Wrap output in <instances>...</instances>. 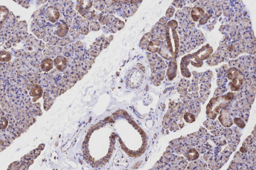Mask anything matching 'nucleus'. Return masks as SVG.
<instances>
[{"mask_svg":"<svg viewBox=\"0 0 256 170\" xmlns=\"http://www.w3.org/2000/svg\"><path fill=\"white\" fill-rule=\"evenodd\" d=\"M16 128L18 129V130L20 132H24L26 131V130L28 129L29 128L26 125L25 123L22 121L17 122L15 125Z\"/></svg>","mask_w":256,"mask_h":170,"instance_id":"9d476101","label":"nucleus"},{"mask_svg":"<svg viewBox=\"0 0 256 170\" xmlns=\"http://www.w3.org/2000/svg\"><path fill=\"white\" fill-rule=\"evenodd\" d=\"M184 118L186 121L189 123H192L193 122L195 121V116L190 113H187L185 114V115H184Z\"/></svg>","mask_w":256,"mask_h":170,"instance_id":"f8f14e48","label":"nucleus"},{"mask_svg":"<svg viewBox=\"0 0 256 170\" xmlns=\"http://www.w3.org/2000/svg\"><path fill=\"white\" fill-rule=\"evenodd\" d=\"M47 15L49 20L53 23H55L60 17V13L56 6H50L47 10Z\"/></svg>","mask_w":256,"mask_h":170,"instance_id":"f03ea898","label":"nucleus"},{"mask_svg":"<svg viewBox=\"0 0 256 170\" xmlns=\"http://www.w3.org/2000/svg\"><path fill=\"white\" fill-rule=\"evenodd\" d=\"M45 148V144H40V145L38 146V148L39 149L40 151L43 150V149H44Z\"/></svg>","mask_w":256,"mask_h":170,"instance_id":"b1692460","label":"nucleus"},{"mask_svg":"<svg viewBox=\"0 0 256 170\" xmlns=\"http://www.w3.org/2000/svg\"><path fill=\"white\" fill-rule=\"evenodd\" d=\"M94 6V7L96 8V9L100 10V11L103 10L104 9V7H105V5H104L103 1H95Z\"/></svg>","mask_w":256,"mask_h":170,"instance_id":"ddd939ff","label":"nucleus"},{"mask_svg":"<svg viewBox=\"0 0 256 170\" xmlns=\"http://www.w3.org/2000/svg\"><path fill=\"white\" fill-rule=\"evenodd\" d=\"M40 66L42 71L45 72H48L53 68V60L51 59H44L42 61Z\"/></svg>","mask_w":256,"mask_h":170,"instance_id":"39448f33","label":"nucleus"},{"mask_svg":"<svg viewBox=\"0 0 256 170\" xmlns=\"http://www.w3.org/2000/svg\"><path fill=\"white\" fill-rule=\"evenodd\" d=\"M234 121H235V124L239 122V123L237 124V125H238L239 127L242 128H243V127H244L245 126L244 122L240 118H235V119H234Z\"/></svg>","mask_w":256,"mask_h":170,"instance_id":"aec40b11","label":"nucleus"},{"mask_svg":"<svg viewBox=\"0 0 256 170\" xmlns=\"http://www.w3.org/2000/svg\"><path fill=\"white\" fill-rule=\"evenodd\" d=\"M90 29L91 31H98L100 29V25L97 22H92L90 24Z\"/></svg>","mask_w":256,"mask_h":170,"instance_id":"a211bd4d","label":"nucleus"},{"mask_svg":"<svg viewBox=\"0 0 256 170\" xmlns=\"http://www.w3.org/2000/svg\"><path fill=\"white\" fill-rule=\"evenodd\" d=\"M21 163H24L29 166H30L33 164L34 159L32 158V157L29 154H28L26 155L22 158L21 159Z\"/></svg>","mask_w":256,"mask_h":170,"instance_id":"1a4fd4ad","label":"nucleus"},{"mask_svg":"<svg viewBox=\"0 0 256 170\" xmlns=\"http://www.w3.org/2000/svg\"><path fill=\"white\" fill-rule=\"evenodd\" d=\"M43 98L44 99V107L46 111H48L54 103V100L50 97L49 93L48 92H44Z\"/></svg>","mask_w":256,"mask_h":170,"instance_id":"423d86ee","label":"nucleus"},{"mask_svg":"<svg viewBox=\"0 0 256 170\" xmlns=\"http://www.w3.org/2000/svg\"><path fill=\"white\" fill-rule=\"evenodd\" d=\"M35 119L34 118L31 117L28 118L27 119L24 120L23 122L25 123V124L27 125V126L28 128H29L30 126H31L32 125H33L34 123L35 122Z\"/></svg>","mask_w":256,"mask_h":170,"instance_id":"f3484780","label":"nucleus"},{"mask_svg":"<svg viewBox=\"0 0 256 170\" xmlns=\"http://www.w3.org/2000/svg\"><path fill=\"white\" fill-rule=\"evenodd\" d=\"M69 28L66 24L63 23L59 26L57 31V35L60 37H63L66 35L68 32Z\"/></svg>","mask_w":256,"mask_h":170,"instance_id":"0eeeda50","label":"nucleus"},{"mask_svg":"<svg viewBox=\"0 0 256 170\" xmlns=\"http://www.w3.org/2000/svg\"><path fill=\"white\" fill-rule=\"evenodd\" d=\"M1 22L3 20H5L6 17L8 16L9 13V10L5 6H2L1 7Z\"/></svg>","mask_w":256,"mask_h":170,"instance_id":"9b49d317","label":"nucleus"},{"mask_svg":"<svg viewBox=\"0 0 256 170\" xmlns=\"http://www.w3.org/2000/svg\"><path fill=\"white\" fill-rule=\"evenodd\" d=\"M41 151L39 149L37 148L31 151L29 154L32 157V158L35 159L37 158L38 156H39L40 154H41Z\"/></svg>","mask_w":256,"mask_h":170,"instance_id":"4468645a","label":"nucleus"},{"mask_svg":"<svg viewBox=\"0 0 256 170\" xmlns=\"http://www.w3.org/2000/svg\"><path fill=\"white\" fill-rule=\"evenodd\" d=\"M6 118H7V119L8 120V121L9 122V123L11 124V125H12V124H13L15 123V121L14 120V118L10 114H6Z\"/></svg>","mask_w":256,"mask_h":170,"instance_id":"412c9836","label":"nucleus"},{"mask_svg":"<svg viewBox=\"0 0 256 170\" xmlns=\"http://www.w3.org/2000/svg\"><path fill=\"white\" fill-rule=\"evenodd\" d=\"M20 165L21 164L19 162H14L10 165L8 168V170H18L20 168Z\"/></svg>","mask_w":256,"mask_h":170,"instance_id":"dca6fc26","label":"nucleus"},{"mask_svg":"<svg viewBox=\"0 0 256 170\" xmlns=\"http://www.w3.org/2000/svg\"><path fill=\"white\" fill-rule=\"evenodd\" d=\"M70 38L68 39V37H67V38L66 37V38H64V39H60V41L58 43V44L61 46H64V45H66L69 43H70Z\"/></svg>","mask_w":256,"mask_h":170,"instance_id":"6ab92c4d","label":"nucleus"},{"mask_svg":"<svg viewBox=\"0 0 256 170\" xmlns=\"http://www.w3.org/2000/svg\"><path fill=\"white\" fill-rule=\"evenodd\" d=\"M29 166L27 164H26L24 163H21L20 165V168L18 170H29Z\"/></svg>","mask_w":256,"mask_h":170,"instance_id":"5701e85b","label":"nucleus"},{"mask_svg":"<svg viewBox=\"0 0 256 170\" xmlns=\"http://www.w3.org/2000/svg\"><path fill=\"white\" fill-rule=\"evenodd\" d=\"M8 120L7 119L6 117L1 116V130L6 129L8 126Z\"/></svg>","mask_w":256,"mask_h":170,"instance_id":"2eb2a0df","label":"nucleus"},{"mask_svg":"<svg viewBox=\"0 0 256 170\" xmlns=\"http://www.w3.org/2000/svg\"><path fill=\"white\" fill-rule=\"evenodd\" d=\"M169 10H170V11L168 10L167 12L166 16L167 18H170V17H172L173 15L174 12H175V9H174V8H169Z\"/></svg>","mask_w":256,"mask_h":170,"instance_id":"4be33fe9","label":"nucleus"},{"mask_svg":"<svg viewBox=\"0 0 256 170\" xmlns=\"http://www.w3.org/2000/svg\"><path fill=\"white\" fill-rule=\"evenodd\" d=\"M31 88V91L30 92V95L33 96V100L36 98L35 101H37L40 97H41L43 93V90L41 86L38 84H32L30 85Z\"/></svg>","mask_w":256,"mask_h":170,"instance_id":"7ed1b4c3","label":"nucleus"},{"mask_svg":"<svg viewBox=\"0 0 256 170\" xmlns=\"http://www.w3.org/2000/svg\"><path fill=\"white\" fill-rule=\"evenodd\" d=\"M144 74L143 72L138 69H134L131 71L127 78V83L129 86L135 88L141 85L143 81Z\"/></svg>","mask_w":256,"mask_h":170,"instance_id":"f257e3e1","label":"nucleus"},{"mask_svg":"<svg viewBox=\"0 0 256 170\" xmlns=\"http://www.w3.org/2000/svg\"><path fill=\"white\" fill-rule=\"evenodd\" d=\"M11 59V55L10 52L5 51H1V61L8 62Z\"/></svg>","mask_w":256,"mask_h":170,"instance_id":"6e6552de","label":"nucleus"},{"mask_svg":"<svg viewBox=\"0 0 256 170\" xmlns=\"http://www.w3.org/2000/svg\"><path fill=\"white\" fill-rule=\"evenodd\" d=\"M141 163L142 162L140 161V162H139L137 163L136 164L133 166V168L134 169H137L140 166V165H141Z\"/></svg>","mask_w":256,"mask_h":170,"instance_id":"393cba45","label":"nucleus"},{"mask_svg":"<svg viewBox=\"0 0 256 170\" xmlns=\"http://www.w3.org/2000/svg\"><path fill=\"white\" fill-rule=\"evenodd\" d=\"M54 63L56 68L60 71H64L65 69L67 67V60L64 57L62 56H58L54 59Z\"/></svg>","mask_w":256,"mask_h":170,"instance_id":"20e7f679","label":"nucleus"}]
</instances>
